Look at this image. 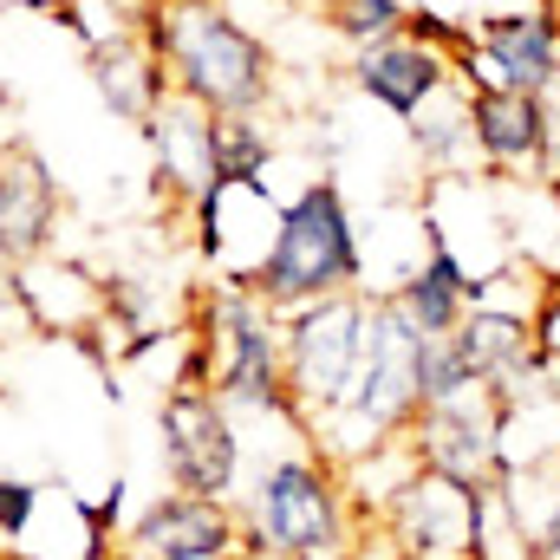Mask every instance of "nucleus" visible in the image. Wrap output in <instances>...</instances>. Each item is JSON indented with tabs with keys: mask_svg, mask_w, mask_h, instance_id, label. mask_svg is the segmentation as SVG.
Listing matches in <instances>:
<instances>
[{
	"mask_svg": "<svg viewBox=\"0 0 560 560\" xmlns=\"http://www.w3.org/2000/svg\"><path fill=\"white\" fill-rule=\"evenodd\" d=\"M143 39L163 59L170 92L215 118L261 112L275 98V52L229 13V0H156L143 13Z\"/></svg>",
	"mask_w": 560,
	"mask_h": 560,
	"instance_id": "nucleus-1",
	"label": "nucleus"
},
{
	"mask_svg": "<svg viewBox=\"0 0 560 560\" xmlns=\"http://www.w3.org/2000/svg\"><path fill=\"white\" fill-rule=\"evenodd\" d=\"M359 275H365V255H359L352 209L332 176H313L293 202L275 209V242L242 275V287L261 293L275 313H293L332 293H359Z\"/></svg>",
	"mask_w": 560,
	"mask_h": 560,
	"instance_id": "nucleus-2",
	"label": "nucleus"
},
{
	"mask_svg": "<svg viewBox=\"0 0 560 560\" xmlns=\"http://www.w3.org/2000/svg\"><path fill=\"white\" fill-rule=\"evenodd\" d=\"M242 555L255 560H346L352 555V495L332 456H275L242 502Z\"/></svg>",
	"mask_w": 560,
	"mask_h": 560,
	"instance_id": "nucleus-3",
	"label": "nucleus"
},
{
	"mask_svg": "<svg viewBox=\"0 0 560 560\" xmlns=\"http://www.w3.org/2000/svg\"><path fill=\"white\" fill-rule=\"evenodd\" d=\"M183 385H209L229 411H275L300 430L287 405V352H280V313L248 293L242 280L215 287L196 313V352L183 365Z\"/></svg>",
	"mask_w": 560,
	"mask_h": 560,
	"instance_id": "nucleus-4",
	"label": "nucleus"
},
{
	"mask_svg": "<svg viewBox=\"0 0 560 560\" xmlns=\"http://www.w3.org/2000/svg\"><path fill=\"white\" fill-rule=\"evenodd\" d=\"M418 352H423V332L398 313L392 293L372 300V319H365V359L339 398V411L319 423V456L332 463H352V456H372L378 443L405 436L411 418H418Z\"/></svg>",
	"mask_w": 560,
	"mask_h": 560,
	"instance_id": "nucleus-5",
	"label": "nucleus"
},
{
	"mask_svg": "<svg viewBox=\"0 0 560 560\" xmlns=\"http://www.w3.org/2000/svg\"><path fill=\"white\" fill-rule=\"evenodd\" d=\"M365 319H372L365 293H332V300L280 313L287 405H293L300 430H319L339 411V398H346V385H352V372L365 359Z\"/></svg>",
	"mask_w": 560,
	"mask_h": 560,
	"instance_id": "nucleus-6",
	"label": "nucleus"
},
{
	"mask_svg": "<svg viewBox=\"0 0 560 560\" xmlns=\"http://www.w3.org/2000/svg\"><path fill=\"white\" fill-rule=\"evenodd\" d=\"M163 476L183 495H209V502H235L242 482V436H235V411L209 392V385H170L163 411Z\"/></svg>",
	"mask_w": 560,
	"mask_h": 560,
	"instance_id": "nucleus-7",
	"label": "nucleus"
},
{
	"mask_svg": "<svg viewBox=\"0 0 560 560\" xmlns=\"http://www.w3.org/2000/svg\"><path fill=\"white\" fill-rule=\"evenodd\" d=\"M476 52L456 59V85H509V92H548L560 79V7L555 0H509L469 20Z\"/></svg>",
	"mask_w": 560,
	"mask_h": 560,
	"instance_id": "nucleus-8",
	"label": "nucleus"
},
{
	"mask_svg": "<svg viewBox=\"0 0 560 560\" xmlns=\"http://www.w3.org/2000/svg\"><path fill=\"white\" fill-rule=\"evenodd\" d=\"M405 443L418 450L423 469H436V476H450L463 489L502 482V405H495L489 385L482 392H463L450 405L418 411L411 430H405Z\"/></svg>",
	"mask_w": 560,
	"mask_h": 560,
	"instance_id": "nucleus-9",
	"label": "nucleus"
},
{
	"mask_svg": "<svg viewBox=\"0 0 560 560\" xmlns=\"http://www.w3.org/2000/svg\"><path fill=\"white\" fill-rule=\"evenodd\" d=\"M469 138L489 176H528L548 189V98L509 85H469Z\"/></svg>",
	"mask_w": 560,
	"mask_h": 560,
	"instance_id": "nucleus-10",
	"label": "nucleus"
},
{
	"mask_svg": "<svg viewBox=\"0 0 560 560\" xmlns=\"http://www.w3.org/2000/svg\"><path fill=\"white\" fill-rule=\"evenodd\" d=\"M476 515H482V489H463L436 469H418L385 502L378 522L398 541V555H469L476 548Z\"/></svg>",
	"mask_w": 560,
	"mask_h": 560,
	"instance_id": "nucleus-11",
	"label": "nucleus"
},
{
	"mask_svg": "<svg viewBox=\"0 0 560 560\" xmlns=\"http://www.w3.org/2000/svg\"><path fill=\"white\" fill-rule=\"evenodd\" d=\"M125 548L150 560H229L242 555V509L170 489L131 522Z\"/></svg>",
	"mask_w": 560,
	"mask_h": 560,
	"instance_id": "nucleus-12",
	"label": "nucleus"
},
{
	"mask_svg": "<svg viewBox=\"0 0 560 560\" xmlns=\"http://www.w3.org/2000/svg\"><path fill=\"white\" fill-rule=\"evenodd\" d=\"M352 85L372 98V105H385L392 118H418L430 98H443L450 85H456V66L443 59V52H430L418 39H378V46H359L352 52Z\"/></svg>",
	"mask_w": 560,
	"mask_h": 560,
	"instance_id": "nucleus-13",
	"label": "nucleus"
},
{
	"mask_svg": "<svg viewBox=\"0 0 560 560\" xmlns=\"http://www.w3.org/2000/svg\"><path fill=\"white\" fill-rule=\"evenodd\" d=\"M52 215H59V189L39 150L7 143L0 150V261H33L52 235Z\"/></svg>",
	"mask_w": 560,
	"mask_h": 560,
	"instance_id": "nucleus-14",
	"label": "nucleus"
},
{
	"mask_svg": "<svg viewBox=\"0 0 560 560\" xmlns=\"http://www.w3.org/2000/svg\"><path fill=\"white\" fill-rule=\"evenodd\" d=\"M476 280H482V275H476L456 248L430 242V255H423L398 287H392V300H398V313L418 326L423 339H450V332L463 326L469 300H476Z\"/></svg>",
	"mask_w": 560,
	"mask_h": 560,
	"instance_id": "nucleus-15",
	"label": "nucleus"
},
{
	"mask_svg": "<svg viewBox=\"0 0 560 560\" xmlns=\"http://www.w3.org/2000/svg\"><path fill=\"white\" fill-rule=\"evenodd\" d=\"M209 118L202 105L189 98H163L150 112V143H156V183H170L183 202H202L209 196Z\"/></svg>",
	"mask_w": 560,
	"mask_h": 560,
	"instance_id": "nucleus-16",
	"label": "nucleus"
},
{
	"mask_svg": "<svg viewBox=\"0 0 560 560\" xmlns=\"http://www.w3.org/2000/svg\"><path fill=\"white\" fill-rule=\"evenodd\" d=\"M92 79H98L105 105H112L118 118H131V125H150V112L170 98V72H163V59L150 52L143 26L138 33H112V46L92 52Z\"/></svg>",
	"mask_w": 560,
	"mask_h": 560,
	"instance_id": "nucleus-17",
	"label": "nucleus"
},
{
	"mask_svg": "<svg viewBox=\"0 0 560 560\" xmlns=\"http://www.w3.org/2000/svg\"><path fill=\"white\" fill-rule=\"evenodd\" d=\"M275 163V138L261 131L255 112L209 118V189H261Z\"/></svg>",
	"mask_w": 560,
	"mask_h": 560,
	"instance_id": "nucleus-18",
	"label": "nucleus"
},
{
	"mask_svg": "<svg viewBox=\"0 0 560 560\" xmlns=\"http://www.w3.org/2000/svg\"><path fill=\"white\" fill-rule=\"evenodd\" d=\"M411 143H418V156L436 176H456L463 156H476V138H469V92L450 85L443 98H430L418 118H411Z\"/></svg>",
	"mask_w": 560,
	"mask_h": 560,
	"instance_id": "nucleus-19",
	"label": "nucleus"
},
{
	"mask_svg": "<svg viewBox=\"0 0 560 560\" xmlns=\"http://www.w3.org/2000/svg\"><path fill=\"white\" fill-rule=\"evenodd\" d=\"M502 495H509V509H515L535 560H560V463L555 469H535V476H509Z\"/></svg>",
	"mask_w": 560,
	"mask_h": 560,
	"instance_id": "nucleus-20",
	"label": "nucleus"
},
{
	"mask_svg": "<svg viewBox=\"0 0 560 560\" xmlns=\"http://www.w3.org/2000/svg\"><path fill=\"white\" fill-rule=\"evenodd\" d=\"M411 20V0H326V26L359 52V46H378V39H398Z\"/></svg>",
	"mask_w": 560,
	"mask_h": 560,
	"instance_id": "nucleus-21",
	"label": "nucleus"
},
{
	"mask_svg": "<svg viewBox=\"0 0 560 560\" xmlns=\"http://www.w3.org/2000/svg\"><path fill=\"white\" fill-rule=\"evenodd\" d=\"M463 392H482L476 378H469V365L456 359V346L450 339H423L418 352V405H450V398H463Z\"/></svg>",
	"mask_w": 560,
	"mask_h": 560,
	"instance_id": "nucleus-22",
	"label": "nucleus"
},
{
	"mask_svg": "<svg viewBox=\"0 0 560 560\" xmlns=\"http://www.w3.org/2000/svg\"><path fill=\"white\" fill-rule=\"evenodd\" d=\"M405 39H418V46H430V52H443L450 66H456L463 52H476V26L456 20V13H443V7H411Z\"/></svg>",
	"mask_w": 560,
	"mask_h": 560,
	"instance_id": "nucleus-23",
	"label": "nucleus"
},
{
	"mask_svg": "<svg viewBox=\"0 0 560 560\" xmlns=\"http://www.w3.org/2000/svg\"><path fill=\"white\" fill-rule=\"evenodd\" d=\"M535 359L560 378V275L541 280V300H535Z\"/></svg>",
	"mask_w": 560,
	"mask_h": 560,
	"instance_id": "nucleus-24",
	"label": "nucleus"
},
{
	"mask_svg": "<svg viewBox=\"0 0 560 560\" xmlns=\"http://www.w3.org/2000/svg\"><path fill=\"white\" fill-rule=\"evenodd\" d=\"M33 502H39V489H33V482H20V476H0V535H7V541H20V535H26V522H33Z\"/></svg>",
	"mask_w": 560,
	"mask_h": 560,
	"instance_id": "nucleus-25",
	"label": "nucleus"
},
{
	"mask_svg": "<svg viewBox=\"0 0 560 560\" xmlns=\"http://www.w3.org/2000/svg\"><path fill=\"white\" fill-rule=\"evenodd\" d=\"M548 98V189L560 196V79L541 92Z\"/></svg>",
	"mask_w": 560,
	"mask_h": 560,
	"instance_id": "nucleus-26",
	"label": "nucleus"
},
{
	"mask_svg": "<svg viewBox=\"0 0 560 560\" xmlns=\"http://www.w3.org/2000/svg\"><path fill=\"white\" fill-rule=\"evenodd\" d=\"M398 560H469V555H398Z\"/></svg>",
	"mask_w": 560,
	"mask_h": 560,
	"instance_id": "nucleus-27",
	"label": "nucleus"
},
{
	"mask_svg": "<svg viewBox=\"0 0 560 560\" xmlns=\"http://www.w3.org/2000/svg\"><path fill=\"white\" fill-rule=\"evenodd\" d=\"M411 7H436V0H411Z\"/></svg>",
	"mask_w": 560,
	"mask_h": 560,
	"instance_id": "nucleus-28",
	"label": "nucleus"
},
{
	"mask_svg": "<svg viewBox=\"0 0 560 560\" xmlns=\"http://www.w3.org/2000/svg\"><path fill=\"white\" fill-rule=\"evenodd\" d=\"M555 7H560V0H555Z\"/></svg>",
	"mask_w": 560,
	"mask_h": 560,
	"instance_id": "nucleus-29",
	"label": "nucleus"
}]
</instances>
